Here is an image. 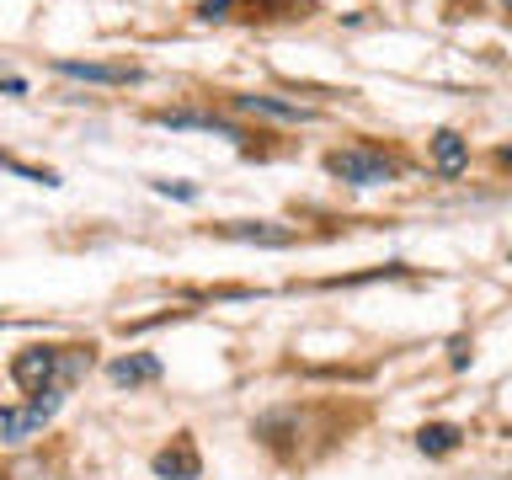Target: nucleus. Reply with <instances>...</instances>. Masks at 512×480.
<instances>
[{"label":"nucleus","mask_w":512,"mask_h":480,"mask_svg":"<svg viewBox=\"0 0 512 480\" xmlns=\"http://www.w3.org/2000/svg\"><path fill=\"white\" fill-rule=\"evenodd\" d=\"M80 352H54V347H27L22 358L11 363V374H16V384H22L27 395H38V390H70L75 384V374H80Z\"/></svg>","instance_id":"1"},{"label":"nucleus","mask_w":512,"mask_h":480,"mask_svg":"<svg viewBox=\"0 0 512 480\" xmlns=\"http://www.w3.org/2000/svg\"><path fill=\"white\" fill-rule=\"evenodd\" d=\"M331 176H342V182H352V187H379V182H390L395 176V160L384 155V150H336L331 160Z\"/></svg>","instance_id":"2"},{"label":"nucleus","mask_w":512,"mask_h":480,"mask_svg":"<svg viewBox=\"0 0 512 480\" xmlns=\"http://www.w3.org/2000/svg\"><path fill=\"white\" fill-rule=\"evenodd\" d=\"M59 400H64V390L54 384V390H38V395L27 400V406H6V411H0V438L22 443L27 432H38V427L48 422V416L59 411Z\"/></svg>","instance_id":"3"},{"label":"nucleus","mask_w":512,"mask_h":480,"mask_svg":"<svg viewBox=\"0 0 512 480\" xmlns=\"http://www.w3.org/2000/svg\"><path fill=\"white\" fill-rule=\"evenodd\" d=\"M54 70H59V75H70V80H96V86H128V80H134V70H123V64H80V59H59Z\"/></svg>","instance_id":"4"},{"label":"nucleus","mask_w":512,"mask_h":480,"mask_svg":"<svg viewBox=\"0 0 512 480\" xmlns=\"http://www.w3.org/2000/svg\"><path fill=\"white\" fill-rule=\"evenodd\" d=\"M155 475H176V480L198 475V454H192V443L182 438L176 448H166V454H155Z\"/></svg>","instance_id":"5"},{"label":"nucleus","mask_w":512,"mask_h":480,"mask_svg":"<svg viewBox=\"0 0 512 480\" xmlns=\"http://www.w3.org/2000/svg\"><path fill=\"white\" fill-rule=\"evenodd\" d=\"M432 155H438V171H448V176H459L464 160H470V150H464V139L454 134V128H443V134L432 139Z\"/></svg>","instance_id":"6"},{"label":"nucleus","mask_w":512,"mask_h":480,"mask_svg":"<svg viewBox=\"0 0 512 480\" xmlns=\"http://www.w3.org/2000/svg\"><path fill=\"white\" fill-rule=\"evenodd\" d=\"M160 123H166V128H214V134L240 139V128L224 123V118H214V112H160Z\"/></svg>","instance_id":"7"},{"label":"nucleus","mask_w":512,"mask_h":480,"mask_svg":"<svg viewBox=\"0 0 512 480\" xmlns=\"http://www.w3.org/2000/svg\"><path fill=\"white\" fill-rule=\"evenodd\" d=\"M150 379H160L155 358H118L112 363V384H150Z\"/></svg>","instance_id":"8"},{"label":"nucleus","mask_w":512,"mask_h":480,"mask_svg":"<svg viewBox=\"0 0 512 480\" xmlns=\"http://www.w3.org/2000/svg\"><path fill=\"white\" fill-rule=\"evenodd\" d=\"M224 235L230 240H262V246H288V230H272V224H224Z\"/></svg>","instance_id":"9"},{"label":"nucleus","mask_w":512,"mask_h":480,"mask_svg":"<svg viewBox=\"0 0 512 480\" xmlns=\"http://www.w3.org/2000/svg\"><path fill=\"white\" fill-rule=\"evenodd\" d=\"M240 107H251V112H272V118H310L304 107H294V102H272V96H240Z\"/></svg>","instance_id":"10"},{"label":"nucleus","mask_w":512,"mask_h":480,"mask_svg":"<svg viewBox=\"0 0 512 480\" xmlns=\"http://www.w3.org/2000/svg\"><path fill=\"white\" fill-rule=\"evenodd\" d=\"M454 443H459L454 427H427V432H422V454H448Z\"/></svg>","instance_id":"11"},{"label":"nucleus","mask_w":512,"mask_h":480,"mask_svg":"<svg viewBox=\"0 0 512 480\" xmlns=\"http://www.w3.org/2000/svg\"><path fill=\"white\" fill-rule=\"evenodd\" d=\"M0 166H6V171H16V176H27V182H43V187H54V182H59V176H54V171H38V166H22V160H16V155H0Z\"/></svg>","instance_id":"12"},{"label":"nucleus","mask_w":512,"mask_h":480,"mask_svg":"<svg viewBox=\"0 0 512 480\" xmlns=\"http://www.w3.org/2000/svg\"><path fill=\"white\" fill-rule=\"evenodd\" d=\"M160 192H171V198H198V192H192L187 182H155Z\"/></svg>","instance_id":"13"},{"label":"nucleus","mask_w":512,"mask_h":480,"mask_svg":"<svg viewBox=\"0 0 512 480\" xmlns=\"http://www.w3.org/2000/svg\"><path fill=\"white\" fill-rule=\"evenodd\" d=\"M502 6H507V0H502Z\"/></svg>","instance_id":"14"}]
</instances>
